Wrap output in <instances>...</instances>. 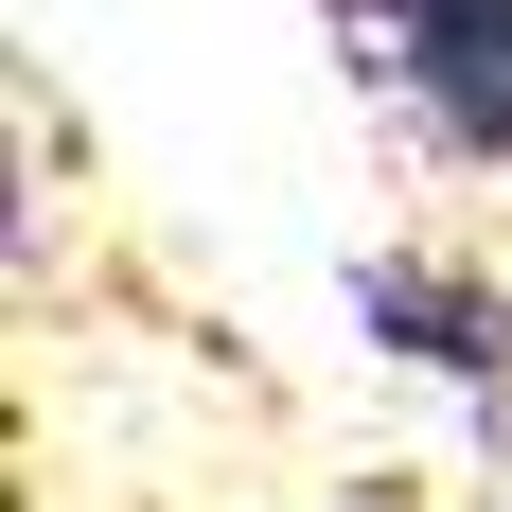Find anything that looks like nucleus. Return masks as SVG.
<instances>
[{
	"label": "nucleus",
	"instance_id": "nucleus-1",
	"mask_svg": "<svg viewBox=\"0 0 512 512\" xmlns=\"http://www.w3.org/2000/svg\"><path fill=\"white\" fill-rule=\"evenodd\" d=\"M336 36L389 106H407L424 159L512 177V0H336Z\"/></svg>",
	"mask_w": 512,
	"mask_h": 512
},
{
	"label": "nucleus",
	"instance_id": "nucleus-2",
	"mask_svg": "<svg viewBox=\"0 0 512 512\" xmlns=\"http://www.w3.org/2000/svg\"><path fill=\"white\" fill-rule=\"evenodd\" d=\"M354 336L424 389H460V407H512V283L477 248H354Z\"/></svg>",
	"mask_w": 512,
	"mask_h": 512
}]
</instances>
